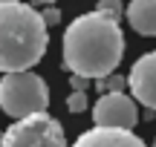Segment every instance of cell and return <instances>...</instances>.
<instances>
[{
  "instance_id": "6da1fadb",
  "label": "cell",
  "mask_w": 156,
  "mask_h": 147,
  "mask_svg": "<svg viewBox=\"0 0 156 147\" xmlns=\"http://www.w3.org/2000/svg\"><path fill=\"white\" fill-rule=\"evenodd\" d=\"M64 69L87 81H101L116 72L124 55V32L116 20L87 12L64 32Z\"/></svg>"
},
{
  "instance_id": "7a4b0ae2",
  "label": "cell",
  "mask_w": 156,
  "mask_h": 147,
  "mask_svg": "<svg viewBox=\"0 0 156 147\" xmlns=\"http://www.w3.org/2000/svg\"><path fill=\"white\" fill-rule=\"evenodd\" d=\"M49 46L41 12L20 0H0V72H29Z\"/></svg>"
},
{
  "instance_id": "3957f363",
  "label": "cell",
  "mask_w": 156,
  "mask_h": 147,
  "mask_svg": "<svg viewBox=\"0 0 156 147\" xmlns=\"http://www.w3.org/2000/svg\"><path fill=\"white\" fill-rule=\"evenodd\" d=\"M49 107V87L41 75L29 72H9L0 78V110L15 121L41 115Z\"/></svg>"
},
{
  "instance_id": "277c9868",
  "label": "cell",
  "mask_w": 156,
  "mask_h": 147,
  "mask_svg": "<svg viewBox=\"0 0 156 147\" xmlns=\"http://www.w3.org/2000/svg\"><path fill=\"white\" fill-rule=\"evenodd\" d=\"M0 147H67V138L61 124L49 113H41L6 127L0 136Z\"/></svg>"
},
{
  "instance_id": "5b68a950",
  "label": "cell",
  "mask_w": 156,
  "mask_h": 147,
  "mask_svg": "<svg viewBox=\"0 0 156 147\" xmlns=\"http://www.w3.org/2000/svg\"><path fill=\"white\" fill-rule=\"evenodd\" d=\"M93 121L95 127H107V130H133L136 121H139V110H136V101L130 95L107 92L95 101Z\"/></svg>"
},
{
  "instance_id": "8992f818",
  "label": "cell",
  "mask_w": 156,
  "mask_h": 147,
  "mask_svg": "<svg viewBox=\"0 0 156 147\" xmlns=\"http://www.w3.org/2000/svg\"><path fill=\"white\" fill-rule=\"evenodd\" d=\"M127 87L133 92V101H139L147 110H156V52H145L130 67Z\"/></svg>"
},
{
  "instance_id": "52a82bcc",
  "label": "cell",
  "mask_w": 156,
  "mask_h": 147,
  "mask_svg": "<svg viewBox=\"0 0 156 147\" xmlns=\"http://www.w3.org/2000/svg\"><path fill=\"white\" fill-rule=\"evenodd\" d=\"M73 147H147L133 130H107V127H93L81 133L73 142Z\"/></svg>"
},
{
  "instance_id": "ba28073f",
  "label": "cell",
  "mask_w": 156,
  "mask_h": 147,
  "mask_svg": "<svg viewBox=\"0 0 156 147\" xmlns=\"http://www.w3.org/2000/svg\"><path fill=\"white\" fill-rule=\"evenodd\" d=\"M124 17L139 35H156V0H130Z\"/></svg>"
},
{
  "instance_id": "9c48e42d",
  "label": "cell",
  "mask_w": 156,
  "mask_h": 147,
  "mask_svg": "<svg viewBox=\"0 0 156 147\" xmlns=\"http://www.w3.org/2000/svg\"><path fill=\"white\" fill-rule=\"evenodd\" d=\"M95 12L119 23V17L124 15V6H122V0H98V6H95Z\"/></svg>"
},
{
  "instance_id": "30bf717a",
  "label": "cell",
  "mask_w": 156,
  "mask_h": 147,
  "mask_svg": "<svg viewBox=\"0 0 156 147\" xmlns=\"http://www.w3.org/2000/svg\"><path fill=\"white\" fill-rule=\"evenodd\" d=\"M101 90V95H107V92H124V87H127V78H122V75H107V78H101L98 84H95Z\"/></svg>"
},
{
  "instance_id": "8fae6325",
  "label": "cell",
  "mask_w": 156,
  "mask_h": 147,
  "mask_svg": "<svg viewBox=\"0 0 156 147\" xmlns=\"http://www.w3.org/2000/svg\"><path fill=\"white\" fill-rule=\"evenodd\" d=\"M67 110L69 113H84V110H87V95H84V92H73V95L67 98Z\"/></svg>"
},
{
  "instance_id": "7c38bea8",
  "label": "cell",
  "mask_w": 156,
  "mask_h": 147,
  "mask_svg": "<svg viewBox=\"0 0 156 147\" xmlns=\"http://www.w3.org/2000/svg\"><path fill=\"white\" fill-rule=\"evenodd\" d=\"M41 20H44L46 29H49V26H58V23H61V12H58L55 6H46V9L41 12Z\"/></svg>"
},
{
  "instance_id": "4fadbf2b",
  "label": "cell",
  "mask_w": 156,
  "mask_h": 147,
  "mask_svg": "<svg viewBox=\"0 0 156 147\" xmlns=\"http://www.w3.org/2000/svg\"><path fill=\"white\" fill-rule=\"evenodd\" d=\"M69 87H73V92H84L90 87V81L81 78V75H69Z\"/></svg>"
},
{
  "instance_id": "5bb4252c",
  "label": "cell",
  "mask_w": 156,
  "mask_h": 147,
  "mask_svg": "<svg viewBox=\"0 0 156 147\" xmlns=\"http://www.w3.org/2000/svg\"><path fill=\"white\" fill-rule=\"evenodd\" d=\"M38 3H46V6H52V3H55V0H38Z\"/></svg>"
},
{
  "instance_id": "9a60e30c",
  "label": "cell",
  "mask_w": 156,
  "mask_h": 147,
  "mask_svg": "<svg viewBox=\"0 0 156 147\" xmlns=\"http://www.w3.org/2000/svg\"><path fill=\"white\" fill-rule=\"evenodd\" d=\"M153 147H156V138H153Z\"/></svg>"
}]
</instances>
